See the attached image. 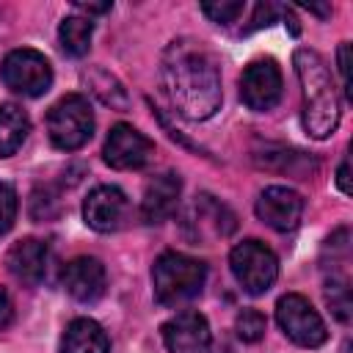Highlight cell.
<instances>
[{
	"label": "cell",
	"instance_id": "cell-13",
	"mask_svg": "<svg viewBox=\"0 0 353 353\" xmlns=\"http://www.w3.org/2000/svg\"><path fill=\"white\" fill-rule=\"evenodd\" d=\"M6 265L11 270V276L22 284H41L44 276H47V268H50V248L44 240H36V237H25V240H17L11 248H8V256H6Z\"/></svg>",
	"mask_w": 353,
	"mask_h": 353
},
{
	"label": "cell",
	"instance_id": "cell-25",
	"mask_svg": "<svg viewBox=\"0 0 353 353\" xmlns=\"http://www.w3.org/2000/svg\"><path fill=\"white\" fill-rule=\"evenodd\" d=\"M347 157L339 163V171H336V185H339V190L345 193V196H350V174H347Z\"/></svg>",
	"mask_w": 353,
	"mask_h": 353
},
{
	"label": "cell",
	"instance_id": "cell-5",
	"mask_svg": "<svg viewBox=\"0 0 353 353\" xmlns=\"http://www.w3.org/2000/svg\"><path fill=\"white\" fill-rule=\"evenodd\" d=\"M232 273L248 295H262L279 276V259L262 240H243L229 254Z\"/></svg>",
	"mask_w": 353,
	"mask_h": 353
},
{
	"label": "cell",
	"instance_id": "cell-14",
	"mask_svg": "<svg viewBox=\"0 0 353 353\" xmlns=\"http://www.w3.org/2000/svg\"><path fill=\"white\" fill-rule=\"evenodd\" d=\"M61 281H63L66 292L74 301L91 303V301L102 298L105 284H108V273H105V265L97 256H77L63 268Z\"/></svg>",
	"mask_w": 353,
	"mask_h": 353
},
{
	"label": "cell",
	"instance_id": "cell-21",
	"mask_svg": "<svg viewBox=\"0 0 353 353\" xmlns=\"http://www.w3.org/2000/svg\"><path fill=\"white\" fill-rule=\"evenodd\" d=\"M201 11L218 22V25H232L243 11H245V3L240 0H218V3H201Z\"/></svg>",
	"mask_w": 353,
	"mask_h": 353
},
{
	"label": "cell",
	"instance_id": "cell-24",
	"mask_svg": "<svg viewBox=\"0 0 353 353\" xmlns=\"http://www.w3.org/2000/svg\"><path fill=\"white\" fill-rule=\"evenodd\" d=\"M14 320V303H11V298H8V292L0 287V331L3 328H8V323Z\"/></svg>",
	"mask_w": 353,
	"mask_h": 353
},
{
	"label": "cell",
	"instance_id": "cell-7",
	"mask_svg": "<svg viewBox=\"0 0 353 353\" xmlns=\"http://www.w3.org/2000/svg\"><path fill=\"white\" fill-rule=\"evenodd\" d=\"M276 323L284 331L287 339H292L301 347H320L328 339V328L317 309L298 292H290L279 298L276 303Z\"/></svg>",
	"mask_w": 353,
	"mask_h": 353
},
{
	"label": "cell",
	"instance_id": "cell-12",
	"mask_svg": "<svg viewBox=\"0 0 353 353\" xmlns=\"http://www.w3.org/2000/svg\"><path fill=\"white\" fill-rule=\"evenodd\" d=\"M163 342L168 353H207L210 323L199 312H179L163 323Z\"/></svg>",
	"mask_w": 353,
	"mask_h": 353
},
{
	"label": "cell",
	"instance_id": "cell-18",
	"mask_svg": "<svg viewBox=\"0 0 353 353\" xmlns=\"http://www.w3.org/2000/svg\"><path fill=\"white\" fill-rule=\"evenodd\" d=\"M91 36H94V22L85 17H66L58 28V41L61 50L72 58H80L88 52L91 47Z\"/></svg>",
	"mask_w": 353,
	"mask_h": 353
},
{
	"label": "cell",
	"instance_id": "cell-8",
	"mask_svg": "<svg viewBox=\"0 0 353 353\" xmlns=\"http://www.w3.org/2000/svg\"><path fill=\"white\" fill-rule=\"evenodd\" d=\"M154 154V143L141 132L135 130L132 124H116L110 127L108 138H105V149H102V157L110 168L116 171H135V168H143Z\"/></svg>",
	"mask_w": 353,
	"mask_h": 353
},
{
	"label": "cell",
	"instance_id": "cell-20",
	"mask_svg": "<svg viewBox=\"0 0 353 353\" xmlns=\"http://www.w3.org/2000/svg\"><path fill=\"white\" fill-rule=\"evenodd\" d=\"M265 328H268V320L259 309H243L234 320V331L243 342H259L265 336Z\"/></svg>",
	"mask_w": 353,
	"mask_h": 353
},
{
	"label": "cell",
	"instance_id": "cell-16",
	"mask_svg": "<svg viewBox=\"0 0 353 353\" xmlns=\"http://www.w3.org/2000/svg\"><path fill=\"white\" fill-rule=\"evenodd\" d=\"M58 353H110V339L97 320L77 317L66 325Z\"/></svg>",
	"mask_w": 353,
	"mask_h": 353
},
{
	"label": "cell",
	"instance_id": "cell-4",
	"mask_svg": "<svg viewBox=\"0 0 353 353\" xmlns=\"http://www.w3.org/2000/svg\"><path fill=\"white\" fill-rule=\"evenodd\" d=\"M47 132L52 146L63 152H74L85 146L94 135V113L83 94L61 97L47 113Z\"/></svg>",
	"mask_w": 353,
	"mask_h": 353
},
{
	"label": "cell",
	"instance_id": "cell-2",
	"mask_svg": "<svg viewBox=\"0 0 353 353\" xmlns=\"http://www.w3.org/2000/svg\"><path fill=\"white\" fill-rule=\"evenodd\" d=\"M292 61H295V72H298L301 94H303V108H301L303 130L312 138L323 141L336 130L339 116H342L339 94H336V85H334L331 69H328V63L323 61L320 52L306 50V47L295 50Z\"/></svg>",
	"mask_w": 353,
	"mask_h": 353
},
{
	"label": "cell",
	"instance_id": "cell-9",
	"mask_svg": "<svg viewBox=\"0 0 353 353\" xmlns=\"http://www.w3.org/2000/svg\"><path fill=\"white\" fill-rule=\"evenodd\" d=\"M281 72L273 58L251 61L240 77V97L251 110H270L281 99Z\"/></svg>",
	"mask_w": 353,
	"mask_h": 353
},
{
	"label": "cell",
	"instance_id": "cell-23",
	"mask_svg": "<svg viewBox=\"0 0 353 353\" xmlns=\"http://www.w3.org/2000/svg\"><path fill=\"white\" fill-rule=\"evenodd\" d=\"M347 55H350V44L342 41L339 50H336V66H339V74H342V88H345V94L350 99L353 94H350V58Z\"/></svg>",
	"mask_w": 353,
	"mask_h": 353
},
{
	"label": "cell",
	"instance_id": "cell-11",
	"mask_svg": "<svg viewBox=\"0 0 353 353\" xmlns=\"http://www.w3.org/2000/svg\"><path fill=\"white\" fill-rule=\"evenodd\" d=\"M256 215L276 232H290L298 226L303 215V199L284 185H270L256 199Z\"/></svg>",
	"mask_w": 353,
	"mask_h": 353
},
{
	"label": "cell",
	"instance_id": "cell-22",
	"mask_svg": "<svg viewBox=\"0 0 353 353\" xmlns=\"http://www.w3.org/2000/svg\"><path fill=\"white\" fill-rule=\"evenodd\" d=\"M17 193H14V188L11 185H6V182H0V237L14 226V221H17Z\"/></svg>",
	"mask_w": 353,
	"mask_h": 353
},
{
	"label": "cell",
	"instance_id": "cell-6",
	"mask_svg": "<svg viewBox=\"0 0 353 353\" xmlns=\"http://www.w3.org/2000/svg\"><path fill=\"white\" fill-rule=\"evenodd\" d=\"M0 77L6 88L22 97H41L52 85V66L50 61L28 47L11 50L0 63Z\"/></svg>",
	"mask_w": 353,
	"mask_h": 353
},
{
	"label": "cell",
	"instance_id": "cell-10",
	"mask_svg": "<svg viewBox=\"0 0 353 353\" xmlns=\"http://www.w3.org/2000/svg\"><path fill=\"white\" fill-rule=\"evenodd\" d=\"M130 212V201L121 188L116 185H99L94 188L83 201V218L94 232L110 234L124 226Z\"/></svg>",
	"mask_w": 353,
	"mask_h": 353
},
{
	"label": "cell",
	"instance_id": "cell-3",
	"mask_svg": "<svg viewBox=\"0 0 353 353\" xmlns=\"http://www.w3.org/2000/svg\"><path fill=\"white\" fill-rule=\"evenodd\" d=\"M204 281H207V265L179 251H165L152 265L154 301L160 306L179 309L182 303H190L193 298L201 295Z\"/></svg>",
	"mask_w": 353,
	"mask_h": 353
},
{
	"label": "cell",
	"instance_id": "cell-1",
	"mask_svg": "<svg viewBox=\"0 0 353 353\" xmlns=\"http://www.w3.org/2000/svg\"><path fill=\"white\" fill-rule=\"evenodd\" d=\"M163 88L179 116L204 121L221 108V72L215 58L190 39H176L163 55Z\"/></svg>",
	"mask_w": 353,
	"mask_h": 353
},
{
	"label": "cell",
	"instance_id": "cell-19",
	"mask_svg": "<svg viewBox=\"0 0 353 353\" xmlns=\"http://www.w3.org/2000/svg\"><path fill=\"white\" fill-rule=\"evenodd\" d=\"M325 301H328L331 312L336 314V320H342V323L350 320V287H347V279H328Z\"/></svg>",
	"mask_w": 353,
	"mask_h": 353
},
{
	"label": "cell",
	"instance_id": "cell-17",
	"mask_svg": "<svg viewBox=\"0 0 353 353\" xmlns=\"http://www.w3.org/2000/svg\"><path fill=\"white\" fill-rule=\"evenodd\" d=\"M28 132H30L28 113L14 102L0 105V157H11L25 143Z\"/></svg>",
	"mask_w": 353,
	"mask_h": 353
},
{
	"label": "cell",
	"instance_id": "cell-15",
	"mask_svg": "<svg viewBox=\"0 0 353 353\" xmlns=\"http://www.w3.org/2000/svg\"><path fill=\"white\" fill-rule=\"evenodd\" d=\"M179 193H182V179L174 171H165L160 176H154L141 199V218L146 223H163L165 218H171L176 212L179 204Z\"/></svg>",
	"mask_w": 353,
	"mask_h": 353
}]
</instances>
